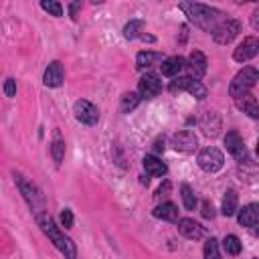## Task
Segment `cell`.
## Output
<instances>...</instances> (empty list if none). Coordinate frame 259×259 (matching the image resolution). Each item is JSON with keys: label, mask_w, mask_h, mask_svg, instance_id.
I'll return each instance as SVG.
<instances>
[{"label": "cell", "mask_w": 259, "mask_h": 259, "mask_svg": "<svg viewBox=\"0 0 259 259\" xmlns=\"http://www.w3.org/2000/svg\"><path fill=\"white\" fill-rule=\"evenodd\" d=\"M73 115L83 125H97V121H99V109H97V105H93L87 99H77L73 103Z\"/></svg>", "instance_id": "7"}, {"label": "cell", "mask_w": 259, "mask_h": 259, "mask_svg": "<svg viewBox=\"0 0 259 259\" xmlns=\"http://www.w3.org/2000/svg\"><path fill=\"white\" fill-rule=\"evenodd\" d=\"M12 178H14V184L18 188V192L22 194L24 202L28 204L30 212L34 214L38 210H45V194H42V190L18 170H12Z\"/></svg>", "instance_id": "3"}, {"label": "cell", "mask_w": 259, "mask_h": 259, "mask_svg": "<svg viewBox=\"0 0 259 259\" xmlns=\"http://www.w3.org/2000/svg\"><path fill=\"white\" fill-rule=\"evenodd\" d=\"M140 182L142 184H148V176H140Z\"/></svg>", "instance_id": "39"}, {"label": "cell", "mask_w": 259, "mask_h": 259, "mask_svg": "<svg viewBox=\"0 0 259 259\" xmlns=\"http://www.w3.org/2000/svg\"><path fill=\"white\" fill-rule=\"evenodd\" d=\"M158 61H162V53H156V51H140L136 55V69L144 71V69L152 67Z\"/></svg>", "instance_id": "21"}, {"label": "cell", "mask_w": 259, "mask_h": 259, "mask_svg": "<svg viewBox=\"0 0 259 259\" xmlns=\"http://www.w3.org/2000/svg\"><path fill=\"white\" fill-rule=\"evenodd\" d=\"M140 40H144V42H156V36H152V34H142Z\"/></svg>", "instance_id": "38"}, {"label": "cell", "mask_w": 259, "mask_h": 259, "mask_svg": "<svg viewBox=\"0 0 259 259\" xmlns=\"http://www.w3.org/2000/svg\"><path fill=\"white\" fill-rule=\"evenodd\" d=\"M257 79H259L257 67H253V65L243 67V69L233 77V81H231V85H229V95H231L235 101L241 99V97H245V95H249L251 89L255 87Z\"/></svg>", "instance_id": "4"}, {"label": "cell", "mask_w": 259, "mask_h": 259, "mask_svg": "<svg viewBox=\"0 0 259 259\" xmlns=\"http://www.w3.org/2000/svg\"><path fill=\"white\" fill-rule=\"evenodd\" d=\"M237 221L241 227H249V229H255L257 223H259V204L257 202H249L245 204L243 208H237Z\"/></svg>", "instance_id": "15"}, {"label": "cell", "mask_w": 259, "mask_h": 259, "mask_svg": "<svg viewBox=\"0 0 259 259\" xmlns=\"http://www.w3.org/2000/svg\"><path fill=\"white\" fill-rule=\"evenodd\" d=\"M178 8L188 16V20L194 26H198V28H202L206 32H212L227 18V14L223 10H219L214 6L200 4V2H180Z\"/></svg>", "instance_id": "2"}, {"label": "cell", "mask_w": 259, "mask_h": 259, "mask_svg": "<svg viewBox=\"0 0 259 259\" xmlns=\"http://www.w3.org/2000/svg\"><path fill=\"white\" fill-rule=\"evenodd\" d=\"M186 69V59L182 55H174V57H166L162 59V65H160V71L164 77H178L182 71Z\"/></svg>", "instance_id": "16"}, {"label": "cell", "mask_w": 259, "mask_h": 259, "mask_svg": "<svg viewBox=\"0 0 259 259\" xmlns=\"http://www.w3.org/2000/svg\"><path fill=\"white\" fill-rule=\"evenodd\" d=\"M200 208H202V210H200V214H202L204 219H214V214H217V212H214V206H212L208 200H202Z\"/></svg>", "instance_id": "33"}, {"label": "cell", "mask_w": 259, "mask_h": 259, "mask_svg": "<svg viewBox=\"0 0 259 259\" xmlns=\"http://www.w3.org/2000/svg\"><path fill=\"white\" fill-rule=\"evenodd\" d=\"M237 206H239V196H237V192H235L233 188H229V190L225 192V196H223L221 212H223L225 217H233V214L237 212Z\"/></svg>", "instance_id": "23"}, {"label": "cell", "mask_w": 259, "mask_h": 259, "mask_svg": "<svg viewBox=\"0 0 259 259\" xmlns=\"http://www.w3.org/2000/svg\"><path fill=\"white\" fill-rule=\"evenodd\" d=\"M34 223L40 227V231L49 237V241L55 245V249L65 257V259H77V245L73 243V239L69 235H65V231H61L55 223V219L49 214V210H38L32 214Z\"/></svg>", "instance_id": "1"}, {"label": "cell", "mask_w": 259, "mask_h": 259, "mask_svg": "<svg viewBox=\"0 0 259 259\" xmlns=\"http://www.w3.org/2000/svg\"><path fill=\"white\" fill-rule=\"evenodd\" d=\"M241 22L237 20V18H225L210 34H212V40L217 42V45H229V42H233L237 36H239V32H241Z\"/></svg>", "instance_id": "6"}, {"label": "cell", "mask_w": 259, "mask_h": 259, "mask_svg": "<svg viewBox=\"0 0 259 259\" xmlns=\"http://www.w3.org/2000/svg\"><path fill=\"white\" fill-rule=\"evenodd\" d=\"M221 247H223V251L227 253V255H231V257H237L241 251H243V243H241V239L237 237V235H227L225 239H223V243H219Z\"/></svg>", "instance_id": "25"}, {"label": "cell", "mask_w": 259, "mask_h": 259, "mask_svg": "<svg viewBox=\"0 0 259 259\" xmlns=\"http://www.w3.org/2000/svg\"><path fill=\"white\" fill-rule=\"evenodd\" d=\"M144 26H146V22H144L142 18H132V20L123 26V38H125V40L140 38L142 32H144Z\"/></svg>", "instance_id": "24"}, {"label": "cell", "mask_w": 259, "mask_h": 259, "mask_svg": "<svg viewBox=\"0 0 259 259\" xmlns=\"http://www.w3.org/2000/svg\"><path fill=\"white\" fill-rule=\"evenodd\" d=\"M251 26H253V30H259V6L251 14Z\"/></svg>", "instance_id": "36"}, {"label": "cell", "mask_w": 259, "mask_h": 259, "mask_svg": "<svg viewBox=\"0 0 259 259\" xmlns=\"http://www.w3.org/2000/svg\"><path fill=\"white\" fill-rule=\"evenodd\" d=\"M235 103H237V107H239L243 113H247L249 117H253V119L259 117V105H257V97H255L253 93H249V95L237 99Z\"/></svg>", "instance_id": "20"}, {"label": "cell", "mask_w": 259, "mask_h": 259, "mask_svg": "<svg viewBox=\"0 0 259 259\" xmlns=\"http://www.w3.org/2000/svg\"><path fill=\"white\" fill-rule=\"evenodd\" d=\"M202 253H204V259H223V255H221V245H219V241H217L214 237H208V239L204 241Z\"/></svg>", "instance_id": "28"}, {"label": "cell", "mask_w": 259, "mask_h": 259, "mask_svg": "<svg viewBox=\"0 0 259 259\" xmlns=\"http://www.w3.org/2000/svg\"><path fill=\"white\" fill-rule=\"evenodd\" d=\"M152 214H154L156 219H162V221H168V223H176V221H178V206H176L174 202L166 200V202L158 204V206L152 210Z\"/></svg>", "instance_id": "19"}, {"label": "cell", "mask_w": 259, "mask_h": 259, "mask_svg": "<svg viewBox=\"0 0 259 259\" xmlns=\"http://www.w3.org/2000/svg\"><path fill=\"white\" fill-rule=\"evenodd\" d=\"M170 146H172L176 152L192 154V152L198 148V138H196L194 132H190V130H180V132H174V134L170 136Z\"/></svg>", "instance_id": "10"}, {"label": "cell", "mask_w": 259, "mask_h": 259, "mask_svg": "<svg viewBox=\"0 0 259 259\" xmlns=\"http://www.w3.org/2000/svg\"><path fill=\"white\" fill-rule=\"evenodd\" d=\"M142 166H144V170H146V174H148V176L162 178V176H166V174H168V166H166L158 156H154V154L144 156V158H142Z\"/></svg>", "instance_id": "17"}, {"label": "cell", "mask_w": 259, "mask_h": 259, "mask_svg": "<svg viewBox=\"0 0 259 259\" xmlns=\"http://www.w3.org/2000/svg\"><path fill=\"white\" fill-rule=\"evenodd\" d=\"M180 198H182V204L186 210H194L198 200H196V194L192 192V188L188 184H180Z\"/></svg>", "instance_id": "27"}, {"label": "cell", "mask_w": 259, "mask_h": 259, "mask_svg": "<svg viewBox=\"0 0 259 259\" xmlns=\"http://www.w3.org/2000/svg\"><path fill=\"white\" fill-rule=\"evenodd\" d=\"M178 233L184 237V239H190V241H200L204 235H206V227H202L200 223H196L194 219H178Z\"/></svg>", "instance_id": "14"}, {"label": "cell", "mask_w": 259, "mask_h": 259, "mask_svg": "<svg viewBox=\"0 0 259 259\" xmlns=\"http://www.w3.org/2000/svg\"><path fill=\"white\" fill-rule=\"evenodd\" d=\"M253 259H257V257H253Z\"/></svg>", "instance_id": "40"}, {"label": "cell", "mask_w": 259, "mask_h": 259, "mask_svg": "<svg viewBox=\"0 0 259 259\" xmlns=\"http://www.w3.org/2000/svg\"><path fill=\"white\" fill-rule=\"evenodd\" d=\"M164 85H162V79L156 75V73H144L138 81V95L140 99H152V97H158L162 93Z\"/></svg>", "instance_id": "8"}, {"label": "cell", "mask_w": 259, "mask_h": 259, "mask_svg": "<svg viewBox=\"0 0 259 259\" xmlns=\"http://www.w3.org/2000/svg\"><path fill=\"white\" fill-rule=\"evenodd\" d=\"M200 127L206 136L210 138H217L219 132H221V117L217 111H204L202 117H200Z\"/></svg>", "instance_id": "18"}, {"label": "cell", "mask_w": 259, "mask_h": 259, "mask_svg": "<svg viewBox=\"0 0 259 259\" xmlns=\"http://www.w3.org/2000/svg\"><path fill=\"white\" fill-rule=\"evenodd\" d=\"M206 65H208L206 57H204L200 51H192V53L188 55V59H186L188 77L194 79V81H200V79L204 77V73H206Z\"/></svg>", "instance_id": "12"}, {"label": "cell", "mask_w": 259, "mask_h": 259, "mask_svg": "<svg viewBox=\"0 0 259 259\" xmlns=\"http://www.w3.org/2000/svg\"><path fill=\"white\" fill-rule=\"evenodd\" d=\"M65 81V69H63V63L61 61H51L42 73V83L45 87H51V89H57L61 87Z\"/></svg>", "instance_id": "13"}, {"label": "cell", "mask_w": 259, "mask_h": 259, "mask_svg": "<svg viewBox=\"0 0 259 259\" xmlns=\"http://www.w3.org/2000/svg\"><path fill=\"white\" fill-rule=\"evenodd\" d=\"M59 221H61V227L71 229V227H73V223H75L73 210H71V208H63V210H61V214H59Z\"/></svg>", "instance_id": "31"}, {"label": "cell", "mask_w": 259, "mask_h": 259, "mask_svg": "<svg viewBox=\"0 0 259 259\" xmlns=\"http://www.w3.org/2000/svg\"><path fill=\"white\" fill-rule=\"evenodd\" d=\"M40 8L45 12H49L51 16H55V18H61L63 16V4L57 2V0H42L40 2Z\"/></svg>", "instance_id": "30"}, {"label": "cell", "mask_w": 259, "mask_h": 259, "mask_svg": "<svg viewBox=\"0 0 259 259\" xmlns=\"http://www.w3.org/2000/svg\"><path fill=\"white\" fill-rule=\"evenodd\" d=\"M196 164H198V168H200L202 172H206V174H217V172L223 170V166H225V156H223V152H221L217 146H206V148H202V150L198 152Z\"/></svg>", "instance_id": "5"}, {"label": "cell", "mask_w": 259, "mask_h": 259, "mask_svg": "<svg viewBox=\"0 0 259 259\" xmlns=\"http://www.w3.org/2000/svg\"><path fill=\"white\" fill-rule=\"evenodd\" d=\"M4 95H6V97H14V95H16V79L8 77V79L4 81Z\"/></svg>", "instance_id": "32"}, {"label": "cell", "mask_w": 259, "mask_h": 259, "mask_svg": "<svg viewBox=\"0 0 259 259\" xmlns=\"http://www.w3.org/2000/svg\"><path fill=\"white\" fill-rule=\"evenodd\" d=\"M154 156H158V154H164V150H166V138L164 136H158L156 140H154Z\"/></svg>", "instance_id": "34"}, {"label": "cell", "mask_w": 259, "mask_h": 259, "mask_svg": "<svg viewBox=\"0 0 259 259\" xmlns=\"http://www.w3.org/2000/svg\"><path fill=\"white\" fill-rule=\"evenodd\" d=\"M140 95L136 93V91H125L123 95H121V101H119V111L121 113H130V111H134L138 105H140Z\"/></svg>", "instance_id": "26"}, {"label": "cell", "mask_w": 259, "mask_h": 259, "mask_svg": "<svg viewBox=\"0 0 259 259\" xmlns=\"http://www.w3.org/2000/svg\"><path fill=\"white\" fill-rule=\"evenodd\" d=\"M223 142H225V148H227V152L239 162V164H243V162H247V146H245V142H243V138L239 136V132L237 130H229L227 134H225V138H223Z\"/></svg>", "instance_id": "9"}, {"label": "cell", "mask_w": 259, "mask_h": 259, "mask_svg": "<svg viewBox=\"0 0 259 259\" xmlns=\"http://www.w3.org/2000/svg\"><path fill=\"white\" fill-rule=\"evenodd\" d=\"M168 190H170V180H164V184L158 188V196H164V194H168Z\"/></svg>", "instance_id": "37"}, {"label": "cell", "mask_w": 259, "mask_h": 259, "mask_svg": "<svg viewBox=\"0 0 259 259\" xmlns=\"http://www.w3.org/2000/svg\"><path fill=\"white\" fill-rule=\"evenodd\" d=\"M257 53H259V38L257 36H245L237 45V49L233 51V59L237 63H247V61L255 59Z\"/></svg>", "instance_id": "11"}, {"label": "cell", "mask_w": 259, "mask_h": 259, "mask_svg": "<svg viewBox=\"0 0 259 259\" xmlns=\"http://www.w3.org/2000/svg\"><path fill=\"white\" fill-rule=\"evenodd\" d=\"M184 91H188L192 97H196L198 101H202V99H206V95H208V91H206V87L200 83V81H194V79H190L188 83H186V89Z\"/></svg>", "instance_id": "29"}, {"label": "cell", "mask_w": 259, "mask_h": 259, "mask_svg": "<svg viewBox=\"0 0 259 259\" xmlns=\"http://www.w3.org/2000/svg\"><path fill=\"white\" fill-rule=\"evenodd\" d=\"M49 150H51V158H53V162H55L57 166H61V164H63V158H65V140L61 138L59 130H55V138H53Z\"/></svg>", "instance_id": "22"}, {"label": "cell", "mask_w": 259, "mask_h": 259, "mask_svg": "<svg viewBox=\"0 0 259 259\" xmlns=\"http://www.w3.org/2000/svg\"><path fill=\"white\" fill-rule=\"evenodd\" d=\"M79 8H81V0H77V2H71L69 4V16L75 20L77 18V12H79Z\"/></svg>", "instance_id": "35"}]
</instances>
